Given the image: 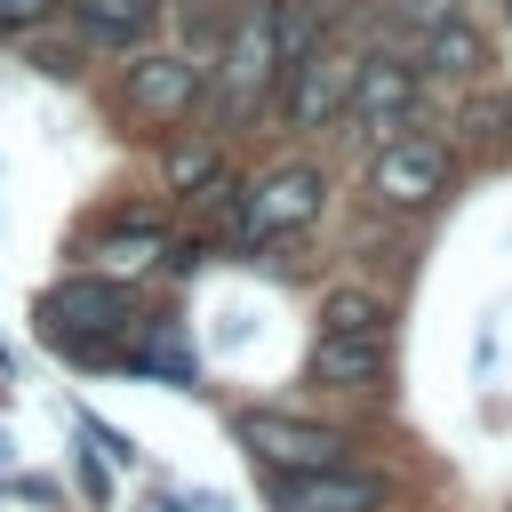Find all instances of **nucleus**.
I'll return each mask as SVG.
<instances>
[{
	"label": "nucleus",
	"instance_id": "nucleus-8",
	"mask_svg": "<svg viewBox=\"0 0 512 512\" xmlns=\"http://www.w3.org/2000/svg\"><path fill=\"white\" fill-rule=\"evenodd\" d=\"M240 440H248L256 456H272L280 472H304V464H344V432H328V424H296V416H272V408L240 416Z\"/></svg>",
	"mask_w": 512,
	"mask_h": 512
},
{
	"label": "nucleus",
	"instance_id": "nucleus-6",
	"mask_svg": "<svg viewBox=\"0 0 512 512\" xmlns=\"http://www.w3.org/2000/svg\"><path fill=\"white\" fill-rule=\"evenodd\" d=\"M200 88H208V64H192V56H144V64H128V112L136 120H184L200 104Z\"/></svg>",
	"mask_w": 512,
	"mask_h": 512
},
{
	"label": "nucleus",
	"instance_id": "nucleus-11",
	"mask_svg": "<svg viewBox=\"0 0 512 512\" xmlns=\"http://www.w3.org/2000/svg\"><path fill=\"white\" fill-rule=\"evenodd\" d=\"M152 16H160V0H72V24H80L88 40H112V48L144 40Z\"/></svg>",
	"mask_w": 512,
	"mask_h": 512
},
{
	"label": "nucleus",
	"instance_id": "nucleus-5",
	"mask_svg": "<svg viewBox=\"0 0 512 512\" xmlns=\"http://www.w3.org/2000/svg\"><path fill=\"white\" fill-rule=\"evenodd\" d=\"M272 512H384V480L344 464H304V472H280Z\"/></svg>",
	"mask_w": 512,
	"mask_h": 512
},
{
	"label": "nucleus",
	"instance_id": "nucleus-3",
	"mask_svg": "<svg viewBox=\"0 0 512 512\" xmlns=\"http://www.w3.org/2000/svg\"><path fill=\"white\" fill-rule=\"evenodd\" d=\"M224 120H248L256 104H264V88H272V72H280V32H272V0H256L240 24H232V40H224Z\"/></svg>",
	"mask_w": 512,
	"mask_h": 512
},
{
	"label": "nucleus",
	"instance_id": "nucleus-1",
	"mask_svg": "<svg viewBox=\"0 0 512 512\" xmlns=\"http://www.w3.org/2000/svg\"><path fill=\"white\" fill-rule=\"evenodd\" d=\"M136 320V304H128V288L120 280H64V288H48L40 296V328H48V344H64V352H80V360H104L112 344V328H128Z\"/></svg>",
	"mask_w": 512,
	"mask_h": 512
},
{
	"label": "nucleus",
	"instance_id": "nucleus-4",
	"mask_svg": "<svg viewBox=\"0 0 512 512\" xmlns=\"http://www.w3.org/2000/svg\"><path fill=\"white\" fill-rule=\"evenodd\" d=\"M368 192H376V208H432L448 192V152L432 136H392L368 160Z\"/></svg>",
	"mask_w": 512,
	"mask_h": 512
},
{
	"label": "nucleus",
	"instance_id": "nucleus-10",
	"mask_svg": "<svg viewBox=\"0 0 512 512\" xmlns=\"http://www.w3.org/2000/svg\"><path fill=\"white\" fill-rule=\"evenodd\" d=\"M416 104V72L400 64V56H360V80H352V112L368 120V128H384V120H400Z\"/></svg>",
	"mask_w": 512,
	"mask_h": 512
},
{
	"label": "nucleus",
	"instance_id": "nucleus-7",
	"mask_svg": "<svg viewBox=\"0 0 512 512\" xmlns=\"http://www.w3.org/2000/svg\"><path fill=\"white\" fill-rule=\"evenodd\" d=\"M352 80H360V48H312L296 64V88H288V120L296 128H320L352 104Z\"/></svg>",
	"mask_w": 512,
	"mask_h": 512
},
{
	"label": "nucleus",
	"instance_id": "nucleus-2",
	"mask_svg": "<svg viewBox=\"0 0 512 512\" xmlns=\"http://www.w3.org/2000/svg\"><path fill=\"white\" fill-rule=\"evenodd\" d=\"M320 168H304V160H288V168H272V176H256L248 184V200H240V240L256 248V240H280V232H304L312 216H320Z\"/></svg>",
	"mask_w": 512,
	"mask_h": 512
},
{
	"label": "nucleus",
	"instance_id": "nucleus-12",
	"mask_svg": "<svg viewBox=\"0 0 512 512\" xmlns=\"http://www.w3.org/2000/svg\"><path fill=\"white\" fill-rule=\"evenodd\" d=\"M320 320H328L336 336H376V328H384V296H368V288H328V296H320Z\"/></svg>",
	"mask_w": 512,
	"mask_h": 512
},
{
	"label": "nucleus",
	"instance_id": "nucleus-13",
	"mask_svg": "<svg viewBox=\"0 0 512 512\" xmlns=\"http://www.w3.org/2000/svg\"><path fill=\"white\" fill-rule=\"evenodd\" d=\"M424 64H432V72H472V64H480V32L456 24V16H440V24L424 32Z\"/></svg>",
	"mask_w": 512,
	"mask_h": 512
},
{
	"label": "nucleus",
	"instance_id": "nucleus-14",
	"mask_svg": "<svg viewBox=\"0 0 512 512\" xmlns=\"http://www.w3.org/2000/svg\"><path fill=\"white\" fill-rule=\"evenodd\" d=\"M168 184L176 192H224V160H216V144H168Z\"/></svg>",
	"mask_w": 512,
	"mask_h": 512
},
{
	"label": "nucleus",
	"instance_id": "nucleus-15",
	"mask_svg": "<svg viewBox=\"0 0 512 512\" xmlns=\"http://www.w3.org/2000/svg\"><path fill=\"white\" fill-rule=\"evenodd\" d=\"M56 0H0V32H24V24H40Z\"/></svg>",
	"mask_w": 512,
	"mask_h": 512
},
{
	"label": "nucleus",
	"instance_id": "nucleus-16",
	"mask_svg": "<svg viewBox=\"0 0 512 512\" xmlns=\"http://www.w3.org/2000/svg\"><path fill=\"white\" fill-rule=\"evenodd\" d=\"M312 8H320V16H328V8H336V0H312Z\"/></svg>",
	"mask_w": 512,
	"mask_h": 512
},
{
	"label": "nucleus",
	"instance_id": "nucleus-9",
	"mask_svg": "<svg viewBox=\"0 0 512 512\" xmlns=\"http://www.w3.org/2000/svg\"><path fill=\"white\" fill-rule=\"evenodd\" d=\"M376 376H384V336H336V328H320V344H312V384L368 392Z\"/></svg>",
	"mask_w": 512,
	"mask_h": 512
}]
</instances>
